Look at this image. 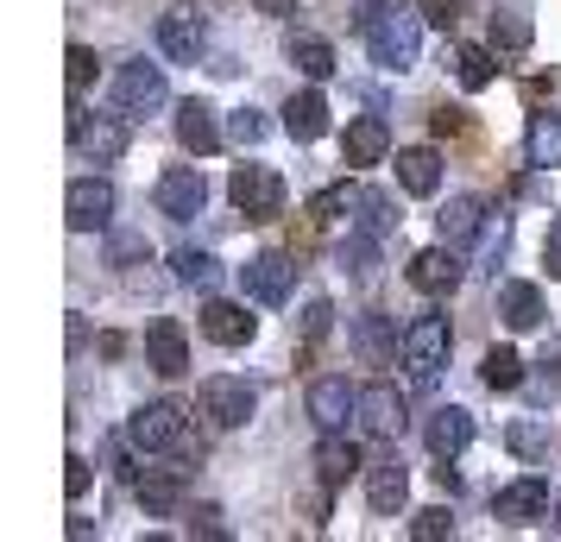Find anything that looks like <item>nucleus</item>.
Here are the masks:
<instances>
[{"mask_svg":"<svg viewBox=\"0 0 561 542\" xmlns=\"http://www.w3.org/2000/svg\"><path fill=\"white\" fill-rule=\"evenodd\" d=\"M455 77H460V89H492L499 82V57L485 51V45H455Z\"/></svg>","mask_w":561,"mask_h":542,"instance_id":"obj_34","label":"nucleus"},{"mask_svg":"<svg viewBox=\"0 0 561 542\" xmlns=\"http://www.w3.org/2000/svg\"><path fill=\"white\" fill-rule=\"evenodd\" d=\"M259 7H265V13H290V0H259Z\"/></svg>","mask_w":561,"mask_h":542,"instance_id":"obj_50","label":"nucleus"},{"mask_svg":"<svg viewBox=\"0 0 561 542\" xmlns=\"http://www.w3.org/2000/svg\"><path fill=\"white\" fill-rule=\"evenodd\" d=\"M190 530H203V537H228V523H221V505H196V523H190Z\"/></svg>","mask_w":561,"mask_h":542,"instance_id":"obj_46","label":"nucleus"},{"mask_svg":"<svg viewBox=\"0 0 561 542\" xmlns=\"http://www.w3.org/2000/svg\"><path fill=\"white\" fill-rule=\"evenodd\" d=\"M480 379L492 391H517V385H524V360H517L511 347H492V354L480 360Z\"/></svg>","mask_w":561,"mask_h":542,"instance_id":"obj_35","label":"nucleus"},{"mask_svg":"<svg viewBox=\"0 0 561 542\" xmlns=\"http://www.w3.org/2000/svg\"><path fill=\"white\" fill-rule=\"evenodd\" d=\"M499 315H505V328H542V290L536 285H499Z\"/></svg>","mask_w":561,"mask_h":542,"instance_id":"obj_28","label":"nucleus"},{"mask_svg":"<svg viewBox=\"0 0 561 542\" xmlns=\"http://www.w3.org/2000/svg\"><path fill=\"white\" fill-rule=\"evenodd\" d=\"M70 146H77L82 158H95V164H114V158H127V146H133V120L127 114H95V120H82V127L70 132Z\"/></svg>","mask_w":561,"mask_h":542,"instance_id":"obj_10","label":"nucleus"},{"mask_svg":"<svg viewBox=\"0 0 561 542\" xmlns=\"http://www.w3.org/2000/svg\"><path fill=\"white\" fill-rule=\"evenodd\" d=\"M347 341H354L359 366H391L398 354H404V335H398V315H385V310L354 315V328H347Z\"/></svg>","mask_w":561,"mask_h":542,"instance_id":"obj_9","label":"nucleus"},{"mask_svg":"<svg viewBox=\"0 0 561 542\" xmlns=\"http://www.w3.org/2000/svg\"><path fill=\"white\" fill-rule=\"evenodd\" d=\"M334 328V303L329 297H309L304 303V341H322Z\"/></svg>","mask_w":561,"mask_h":542,"instance_id":"obj_40","label":"nucleus"},{"mask_svg":"<svg viewBox=\"0 0 561 542\" xmlns=\"http://www.w3.org/2000/svg\"><path fill=\"white\" fill-rule=\"evenodd\" d=\"M178 139H183V152H196V158H208V152H221V120H215V107L208 102H183L178 107Z\"/></svg>","mask_w":561,"mask_h":542,"instance_id":"obj_20","label":"nucleus"},{"mask_svg":"<svg viewBox=\"0 0 561 542\" xmlns=\"http://www.w3.org/2000/svg\"><path fill=\"white\" fill-rule=\"evenodd\" d=\"M423 441H430V454H435V461H455V454H467V441H473V416L455 411V404H442V411L430 416Z\"/></svg>","mask_w":561,"mask_h":542,"instance_id":"obj_19","label":"nucleus"},{"mask_svg":"<svg viewBox=\"0 0 561 542\" xmlns=\"http://www.w3.org/2000/svg\"><path fill=\"white\" fill-rule=\"evenodd\" d=\"M284 132H290V139H322V132H329V102H322V89H304V95H290V102H284Z\"/></svg>","mask_w":561,"mask_h":542,"instance_id":"obj_26","label":"nucleus"},{"mask_svg":"<svg viewBox=\"0 0 561 542\" xmlns=\"http://www.w3.org/2000/svg\"><path fill=\"white\" fill-rule=\"evenodd\" d=\"M435 228H442L448 246H473L480 228H485V203H480V196H448V208L435 215Z\"/></svg>","mask_w":561,"mask_h":542,"instance_id":"obj_24","label":"nucleus"},{"mask_svg":"<svg viewBox=\"0 0 561 542\" xmlns=\"http://www.w3.org/2000/svg\"><path fill=\"white\" fill-rule=\"evenodd\" d=\"M542 265H549V278L561 285V215L549 221V240H542Z\"/></svg>","mask_w":561,"mask_h":542,"instance_id":"obj_45","label":"nucleus"},{"mask_svg":"<svg viewBox=\"0 0 561 542\" xmlns=\"http://www.w3.org/2000/svg\"><path fill=\"white\" fill-rule=\"evenodd\" d=\"M505 240H511V221H505V215H485V228H480V253H485V258L505 253Z\"/></svg>","mask_w":561,"mask_h":542,"instance_id":"obj_43","label":"nucleus"},{"mask_svg":"<svg viewBox=\"0 0 561 542\" xmlns=\"http://www.w3.org/2000/svg\"><path fill=\"white\" fill-rule=\"evenodd\" d=\"M139 253H146L139 233H114V265H127V258H139Z\"/></svg>","mask_w":561,"mask_h":542,"instance_id":"obj_47","label":"nucleus"},{"mask_svg":"<svg viewBox=\"0 0 561 542\" xmlns=\"http://www.w3.org/2000/svg\"><path fill=\"white\" fill-rule=\"evenodd\" d=\"M290 278H297V265L284 253H259V258H247V272H240V285H247L253 303H284V297H290Z\"/></svg>","mask_w":561,"mask_h":542,"instance_id":"obj_15","label":"nucleus"},{"mask_svg":"<svg viewBox=\"0 0 561 542\" xmlns=\"http://www.w3.org/2000/svg\"><path fill=\"white\" fill-rule=\"evenodd\" d=\"M253 328H259V315H247L240 303H228V297H215L203 310V335L215 341V347H247Z\"/></svg>","mask_w":561,"mask_h":542,"instance_id":"obj_21","label":"nucleus"},{"mask_svg":"<svg viewBox=\"0 0 561 542\" xmlns=\"http://www.w3.org/2000/svg\"><path fill=\"white\" fill-rule=\"evenodd\" d=\"M64 64H70V95H82V89L95 82V51H89V45H70Z\"/></svg>","mask_w":561,"mask_h":542,"instance_id":"obj_39","label":"nucleus"},{"mask_svg":"<svg viewBox=\"0 0 561 542\" xmlns=\"http://www.w3.org/2000/svg\"><path fill=\"white\" fill-rule=\"evenodd\" d=\"M354 233H373V240H385V233L398 228V215H391V196H379V189H354Z\"/></svg>","mask_w":561,"mask_h":542,"instance_id":"obj_31","label":"nucleus"},{"mask_svg":"<svg viewBox=\"0 0 561 542\" xmlns=\"http://www.w3.org/2000/svg\"><path fill=\"white\" fill-rule=\"evenodd\" d=\"M316 473H322V486H347L354 473H366V461H359V448L341 429H322V441H316Z\"/></svg>","mask_w":561,"mask_h":542,"instance_id":"obj_18","label":"nucleus"},{"mask_svg":"<svg viewBox=\"0 0 561 542\" xmlns=\"http://www.w3.org/2000/svg\"><path fill=\"white\" fill-rule=\"evenodd\" d=\"M208 45V26L196 7H171L164 20H158V51L171 57V64H196V51Z\"/></svg>","mask_w":561,"mask_h":542,"instance_id":"obj_14","label":"nucleus"},{"mask_svg":"<svg viewBox=\"0 0 561 542\" xmlns=\"http://www.w3.org/2000/svg\"><path fill=\"white\" fill-rule=\"evenodd\" d=\"M505 448L517 454V461H549V429H542V423H511Z\"/></svg>","mask_w":561,"mask_h":542,"instance_id":"obj_36","label":"nucleus"},{"mask_svg":"<svg viewBox=\"0 0 561 542\" xmlns=\"http://www.w3.org/2000/svg\"><path fill=\"white\" fill-rule=\"evenodd\" d=\"M359 38H366V51L379 70H398L404 77L416 51H423V13H410V7H391V0H373L366 13H359Z\"/></svg>","mask_w":561,"mask_h":542,"instance_id":"obj_1","label":"nucleus"},{"mask_svg":"<svg viewBox=\"0 0 561 542\" xmlns=\"http://www.w3.org/2000/svg\"><path fill=\"white\" fill-rule=\"evenodd\" d=\"M146 366H152L158 379H183V372H190V341H183V328L171 315L146 328Z\"/></svg>","mask_w":561,"mask_h":542,"instance_id":"obj_16","label":"nucleus"},{"mask_svg":"<svg viewBox=\"0 0 561 542\" xmlns=\"http://www.w3.org/2000/svg\"><path fill=\"white\" fill-rule=\"evenodd\" d=\"M416 13H423L430 26H442V32L460 26V0H416Z\"/></svg>","mask_w":561,"mask_h":542,"instance_id":"obj_42","label":"nucleus"},{"mask_svg":"<svg viewBox=\"0 0 561 542\" xmlns=\"http://www.w3.org/2000/svg\"><path fill=\"white\" fill-rule=\"evenodd\" d=\"M64 221L70 233H102L114 221V183L107 177H77L64 189Z\"/></svg>","mask_w":561,"mask_h":542,"instance_id":"obj_6","label":"nucleus"},{"mask_svg":"<svg viewBox=\"0 0 561 542\" xmlns=\"http://www.w3.org/2000/svg\"><path fill=\"white\" fill-rule=\"evenodd\" d=\"M259 411V391L247 385V379H203V416L215 423V429H247Z\"/></svg>","mask_w":561,"mask_h":542,"instance_id":"obj_5","label":"nucleus"},{"mask_svg":"<svg viewBox=\"0 0 561 542\" xmlns=\"http://www.w3.org/2000/svg\"><path fill=\"white\" fill-rule=\"evenodd\" d=\"M127 441L139 454H171L190 441V411H183L178 397H152V404H139L127 423Z\"/></svg>","mask_w":561,"mask_h":542,"instance_id":"obj_2","label":"nucleus"},{"mask_svg":"<svg viewBox=\"0 0 561 542\" xmlns=\"http://www.w3.org/2000/svg\"><path fill=\"white\" fill-rule=\"evenodd\" d=\"M284 51H290V64H297L309 82H329L334 77V45H329V38H316V32H290V45H284Z\"/></svg>","mask_w":561,"mask_h":542,"instance_id":"obj_29","label":"nucleus"},{"mask_svg":"<svg viewBox=\"0 0 561 542\" xmlns=\"http://www.w3.org/2000/svg\"><path fill=\"white\" fill-rule=\"evenodd\" d=\"M152 203H158V215H171V221H196V215H203V203H208L203 171H196V164H171V171L158 177Z\"/></svg>","mask_w":561,"mask_h":542,"instance_id":"obj_8","label":"nucleus"},{"mask_svg":"<svg viewBox=\"0 0 561 542\" xmlns=\"http://www.w3.org/2000/svg\"><path fill=\"white\" fill-rule=\"evenodd\" d=\"M366 498H373V511H379V517L404 511V498H410L404 461H373V466H366Z\"/></svg>","mask_w":561,"mask_h":542,"instance_id":"obj_23","label":"nucleus"},{"mask_svg":"<svg viewBox=\"0 0 561 542\" xmlns=\"http://www.w3.org/2000/svg\"><path fill=\"white\" fill-rule=\"evenodd\" d=\"M228 196H233V208H240L247 221H278L290 189H284V177L272 171V164H233Z\"/></svg>","mask_w":561,"mask_h":542,"instance_id":"obj_3","label":"nucleus"},{"mask_svg":"<svg viewBox=\"0 0 561 542\" xmlns=\"http://www.w3.org/2000/svg\"><path fill=\"white\" fill-rule=\"evenodd\" d=\"M524 146H530V164H542V171H561V114H530Z\"/></svg>","mask_w":561,"mask_h":542,"instance_id":"obj_32","label":"nucleus"},{"mask_svg":"<svg viewBox=\"0 0 561 542\" xmlns=\"http://www.w3.org/2000/svg\"><path fill=\"white\" fill-rule=\"evenodd\" d=\"M536 366L549 372V385H561V335L549 341V347H542V360H536Z\"/></svg>","mask_w":561,"mask_h":542,"instance_id":"obj_48","label":"nucleus"},{"mask_svg":"<svg viewBox=\"0 0 561 542\" xmlns=\"http://www.w3.org/2000/svg\"><path fill=\"white\" fill-rule=\"evenodd\" d=\"M114 102H121V114H152V107H164V64L127 57L114 70Z\"/></svg>","mask_w":561,"mask_h":542,"instance_id":"obj_7","label":"nucleus"},{"mask_svg":"<svg viewBox=\"0 0 561 542\" xmlns=\"http://www.w3.org/2000/svg\"><path fill=\"white\" fill-rule=\"evenodd\" d=\"M549 505H556V492H549V480H511L499 498H492V517L499 523H511V530H524V523H536V517H549Z\"/></svg>","mask_w":561,"mask_h":542,"instance_id":"obj_11","label":"nucleus"},{"mask_svg":"<svg viewBox=\"0 0 561 542\" xmlns=\"http://www.w3.org/2000/svg\"><path fill=\"white\" fill-rule=\"evenodd\" d=\"M373 258H379V240H373V233H347V246H341V265H354L359 278H373Z\"/></svg>","mask_w":561,"mask_h":542,"instance_id":"obj_38","label":"nucleus"},{"mask_svg":"<svg viewBox=\"0 0 561 542\" xmlns=\"http://www.w3.org/2000/svg\"><path fill=\"white\" fill-rule=\"evenodd\" d=\"M64 492H70V498H82V492H89V461H82V454H70V461H64Z\"/></svg>","mask_w":561,"mask_h":542,"instance_id":"obj_44","label":"nucleus"},{"mask_svg":"<svg viewBox=\"0 0 561 542\" xmlns=\"http://www.w3.org/2000/svg\"><path fill=\"white\" fill-rule=\"evenodd\" d=\"M460 272H467V265H460V246H448V240H442V246H430V253L410 258L404 278H410L416 290H423V297H455Z\"/></svg>","mask_w":561,"mask_h":542,"instance_id":"obj_13","label":"nucleus"},{"mask_svg":"<svg viewBox=\"0 0 561 542\" xmlns=\"http://www.w3.org/2000/svg\"><path fill=\"white\" fill-rule=\"evenodd\" d=\"M435 132H442V139H448V132H467V114H460V107H442V114H435Z\"/></svg>","mask_w":561,"mask_h":542,"instance_id":"obj_49","label":"nucleus"},{"mask_svg":"<svg viewBox=\"0 0 561 542\" xmlns=\"http://www.w3.org/2000/svg\"><path fill=\"white\" fill-rule=\"evenodd\" d=\"M354 416H359V429H366L373 441H398L404 436V423H410L404 397H398L391 385H359V411Z\"/></svg>","mask_w":561,"mask_h":542,"instance_id":"obj_12","label":"nucleus"},{"mask_svg":"<svg viewBox=\"0 0 561 542\" xmlns=\"http://www.w3.org/2000/svg\"><path fill=\"white\" fill-rule=\"evenodd\" d=\"M133 492H139L146 517H171L178 498H183V466H146V473L133 480Z\"/></svg>","mask_w":561,"mask_h":542,"instance_id":"obj_22","label":"nucleus"},{"mask_svg":"<svg viewBox=\"0 0 561 542\" xmlns=\"http://www.w3.org/2000/svg\"><path fill=\"white\" fill-rule=\"evenodd\" d=\"M410 537H416V542H448V537H455V517L442 511V505H430V511L410 517Z\"/></svg>","mask_w":561,"mask_h":542,"instance_id":"obj_37","label":"nucleus"},{"mask_svg":"<svg viewBox=\"0 0 561 542\" xmlns=\"http://www.w3.org/2000/svg\"><path fill=\"white\" fill-rule=\"evenodd\" d=\"M448 347H455L448 315H416L404 328V366L416 372V385H435V372L448 366Z\"/></svg>","mask_w":561,"mask_h":542,"instance_id":"obj_4","label":"nucleus"},{"mask_svg":"<svg viewBox=\"0 0 561 542\" xmlns=\"http://www.w3.org/2000/svg\"><path fill=\"white\" fill-rule=\"evenodd\" d=\"M347 164H379L385 152H391V127H385L379 114H359V120H347Z\"/></svg>","mask_w":561,"mask_h":542,"instance_id":"obj_27","label":"nucleus"},{"mask_svg":"<svg viewBox=\"0 0 561 542\" xmlns=\"http://www.w3.org/2000/svg\"><path fill=\"white\" fill-rule=\"evenodd\" d=\"M530 38H536V20H530V7H499L492 13V51H530Z\"/></svg>","mask_w":561,"mask_h":542,"instance_id":"obj_30","label":"nucleus"},{"mask_svg":"<svg viewBox=\"0 0 561 542\" xmlns=\"http://www.w3.org/2000/svg\"><path fill=\"white\" fill-rule=\"evenodd\" d=\"M228 139H233V146H259V139H265V120H259V107H240V114H233Z\"/></svg>","mask_w":561,"mask_h":542,"instance_id":"obj_41","label":"nucleus"},{"mask_svg":"<svg viewBox=\"0 0 561 542\" xmlns=\"http://www.w3.org/2000/svg\"><path fill=\"white\" fill-rule=\"evenodd\" d=\"M549 511H556V530H561V492H556V505H549Z\"/></svg>","mask_w":561,"mask_h":542,"instance_id":"obj_51","label":"nucleus"},{"mask_svg":"<svg viewBox=\"0 0 561 542\" xmlns=\"http://www.w3.org/2000/svg\"><path fill=\"white\" fill-rule=\"evenodd\" d=\"M354 411H359V385H347V379H316V385H309V416H316V429H347Z\"/></svg>","mask_w":561,"mask_h":542,"instance_id":"obj_17","label":"nucleus"},{"mask_svg":"<svg viewBox=\"0 0 561 542\" xmlns=\"http://www.w3.org/2000/svg\"><path fill=\"white\" fill-rule=\"evenodd\" d=\"M171 272H178L183 290H215V285H221V258H215V253H196V246L171 253Z\"/></svg>","mask_w":561,"mask_h":542,"instance_id":"obj_33","label":"nucleus"},{"mask_svg":"<svg viewBox=\"0 0 561 542\" xmlns=\"http://www.w3.org/2000/svg\"><path fill=\"white\" fill-rule=\"evenodd\" d=\"M398 183H404L410 196H435L442 189V152L435 146H404L398 152Z\"/></svg>","mask_w":561,"mask_h":542,"instance_id":"obj_25","label":"nucleus"}]
</instances>
